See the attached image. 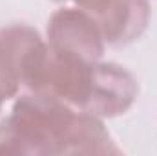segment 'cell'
Instances as JSON below:
<instances>
[{
	"instance_id": "6da1fadb",
	"label": "cell",
	"mask_w": 157,
	"mask_h": 156,
	"mask_svg": "<svg viewBox=\"0 0 157 156\" xmlns=\"http://www.w3.org/2000/svg\"><path fill=\"white\" fill-rule=\"evenodd\" d=\"M73 114L66 101L51 94L22 96L13 114L0 123V154H60Z\"/></svg>"
},
{
	"instance_id": "7a4b0ae2",
	"label": "cell",
	"mask_w": 157,
	"mask_h": 156,
	"mask_svg": "<svg viewBox=\"0 0 157 156\" xmlns=\"http://www.w3.org/2000/svg\"><path fill=\"white\" fill-rule=\"evenodd\" d=\"M48 40L53 51L88 63L101 59L104 51V37L93 17L84 9L64 7L53 13L48 24Z\"/></svg>"
},
{
	"instance_id": "3957f363",
	"label": "cell",
	"mask_w": 157,
	"mask_h": 156,
	"mask_svg": "<svg viewBox=\"0 0 157 156\" xmlns=\"http://www.w3.org/2000/svg\"><path fill=\"white\" fill-rule=\"evenodd\" d=\"M49 48L29 26L13 24L0 30V61L31 92L39 88Z\"/></svg>"
},
{
	"instance_id": "277c9868",
	"label": "cell",
	"mask_w": 157,
	"mask_h": 156,
	"mask_svg": "<svg viewBox=\"0 0 157 156\" xmlns=\"http://www.w3.org/2000/svg\"><path fill=\"white\" fill-rule=\"evenodd\" d=\"M137 83L130 72L112 63H93L82 110L99 117H113L132 107Z\"/></svg>"
},
{
	"instance_id": "5b68a950",
	"label": "cell",
	"mask_w": 157,
	"mask_h": 156,
	"mask_svg": "<svg viewBox=\"0 0 157 156\" xmlns=\"http://www.w3.org/2000/svg\"><path fill=\"white\" fill-rule=\"evenodd\" d=\"M80 9L93 17L104 40L126 44L137 39L150 18L146 0H75Z\"/></svg>"
},
{
	"instance_id": "8992f818",
	"label": "cell",
	"mask_w": 157,
	"mask_h": 156,
	"mask_svg": "<svg viewBox=\"0 0 157 156\" xmlns=\"http://www.w3.org/2000/svg\"><path fill=\"white\" fill-rule=\"evenodd\" d=\"M91 64L93 63L82 61L73 55L53 51L49 48V55H48V61L40 77L39 88L35 92L51 94L80 109L88 94Z\"/></svg>"
},
{
	"instance_id": "52a82bcc",
	"label": "cell",
	"mask_w": 157,
	"mask_h": 156,
	"mask_svg": "<svg viewBox=\"0 0 157 156\" xmlns=\"http://www.w3.org/2000/svg\"><path fill=\"white\" fill-rule=\"evenodd\" d=\"M119 149L99 116L73 114L60 145V154H117Z\"/></svg>"
},
{
	"instance_id": "ba28073f",
	"label": "cell",
	"mask_w": 157,
	"mask_h": 156,
	"mask_svg": "<svg viewBox=\"0 0 157 156\" xmlns=\"http://www.w3.org/2000/svg\"><path fill=\"white\" fill-rule=\"evenodd\" d=\"M18 86H20L18 79L15 77V76L7 70V66L0 61V99H9V97H13V96L18 92Z\"/></svg>"
},
{
	"instance_id": "9c48e42d",
	"label": "cell",
	"mask_w": 157,
	"mask_h": 156,
	"mask_svg": "<svg viewBox=\"0 0 157 156\" xmlns=\"http://www.w3.org/2000/svg\"><path fill=\"white\" fill-rule=\"evenodd\" d=\"M2 101H4V99H0V109H2Z\"/></svg>"
}]
</instances>
